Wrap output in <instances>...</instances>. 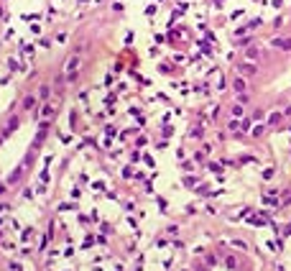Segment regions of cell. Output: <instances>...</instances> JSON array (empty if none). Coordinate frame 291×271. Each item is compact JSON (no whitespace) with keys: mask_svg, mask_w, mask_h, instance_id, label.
Wrapping results in <instances>:
<instances>
[{"mask_svg":"<svg viewBox=\"0 0 291 271\" xmlns=\"http://www.w3.org/2000/svg\"><path fill=\"white\" fill-rule=\"evenodd\" d=\"M278 120H281V115H278V113H273V115H268V125H273V123H278Z\"/></svg>","mask_w":291,"mask_h":271,"instance_id":"obj_1","label":"cell"},{"mask_svg":"<svg viewBox=\"0 0 291 271\" xmlns=\"http://www.w3.org/2000/svg\"><path fill=\"white\" fill-rule=\"evenodd\" d=\"M235 90L243 92V90H245V80H235Z\"/></svg>","mask_w":291,"mask_h":271,"instance_id":"obj_2","label":"cell"}]
</instances>
